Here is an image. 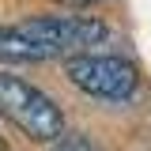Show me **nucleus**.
I'll list each match as a JSON object with an SVG mask.
<instances>
[{
  "instance_id": "1",
  "label": "nucleus",
  "mask_w": 151,
  "mask_h": 151,
  "mask_svg": "<svg viewBox=\"0 0 151 151\" xmlns=\"http://www.w3.org/2000/svg\"><path fill=\"white\" fill-rule=\"evenodd\" d=\"M106 38V27L91 15H38L15 27H0V60H57L87 53Z\"/></svg>"
},
{
  "instance_id": "2",
  "label": "nucleus",
  "mask_w": 151,
  "mask_h": 151,
  "mask_svg": "<svg viewBox=\"0 0 151 151\" xmlns=\"http://www.w3.org/2000/svg\"><path fill=\"white\" fill-rule=\"evenodd\" d=\"M0 117H8L30 140H57L64 132V117L53 98L12 72H0Z\"/></svg>"
},
{
  "instance_id": "3",
  "label": "nucleus",
  "mask_w": 151,
  "mask_h": 151,
  "mask_svg": "<svg viewBox=\"0 0 151 151\" xmlns=\"http://www.w3.org/2000/svg\"><path fill=\"white\" fill-rule=\"evenodd\" d=\"M64 72L91 98H106V102H129L140 91V72L125 57H91V53H72L64 60Z\"/></svg>"
},
{
  "instance_id": "4",
  "label": "nucleus",
  "mask_w": 151,
  "mask_h": 151,
  "mask_svg": "<svg viewBox=\"0 0 151 151\" xmlns=\"http://www.w3.org/2000/svg\"><path fill=\"white\" fill-rule=\"evenodd\" d=\"M57 140H60V144H57L53 151H98L91 140H87V136H79V132H76V136H64V132H60Z\"/></svg>"
},
{
  "instance_id": "5",
  "label": "nucleus",
  "mask_w": 151,
  "mask_h": 151,
  "mask_svg": "<svg viewBox=\"0 0 151 151\" xmlns=\"http://www.w3.org/2000/svg\"><path fill=\"white\" fill-rule=\"evenodd\" d=\"M64 4H76V8H87V4H98V0H64Z\"/></svg>"
}]
</instances>
